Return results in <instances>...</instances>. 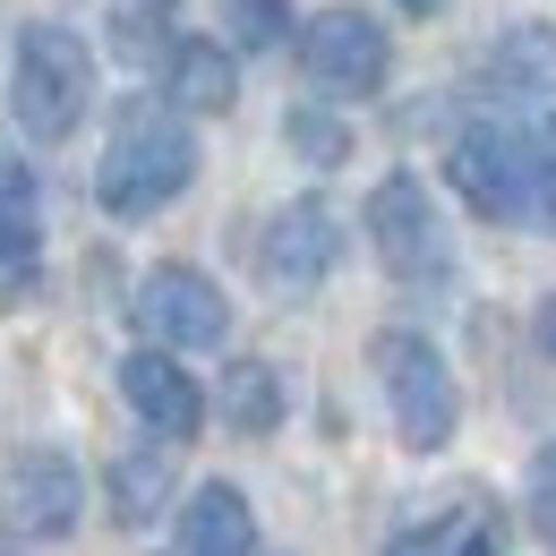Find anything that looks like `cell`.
<instances>
[{
    "label": "cell",
    "instance_id": "1",
    "mask_svg": "<svg viewBox=\"0 0 556 556\" xmlns=\"http://www.w3.org/2000/svg\"><path fill=\"white\" fill-rule=\"evenodd\" d=\"M198 180V138H189V121L172 112V103H121V121H112V146H103V163H94V198L103 214H121V223H146V214H163L180 189Z\"/></svg>",
    "mask_w": 556,
    "mask_h": 556
},
{
    "label": "cell",
    "instance_id": "2",
    "mask_svg": "<svg viewBox=\"0 0 556 556\" xmlns=\"http://www.w3.org/2000/svg\"><path fill=\"white\" fill-rule=\"evenodd\" d=\"M94 103V52L70 26H26L9 52V112L35 146H61Z\"/></svg>",
    "mask_w": 556,
    "mask_h": 556
},
{
    "label": "cell",
    "instance_id": "3",
    "mask_svg": "<svg viewBox=\"0 0 556 556\" xmlns=\"http://www.w3.org/2000/svg\"><path fill=\"white\" fill-rule=\"evenodd\" d=\"M445 180L488 223H556V189H548V172H540V154H531L522 129L471 121L463 138L445 146Z\"/></svg>",
    "mask_w": 556,
    "mask_h": 556
},
{
    "label": "cell",
    "instance_id": "4",
    "mask_svg": "<svg viewBox=\"0 0 556 556\" xmlns=\"http://www.w3.org/2000/svg\"><path fill=\"white\" fill-rule=\"evenodd\" d=\"M377 377H386V412H394V437L412 454H437L454 437V377H445V351L419 343V334H377Z\"/></svg>",
    "mask_w": 556,
    "mask_h": 556
},
{
    "label": "cell",
    "instance_id": "5",
    "mask_svg": "<svg viewBox=\"0 0 556 556\" xmlns=\"http://www.w3.org/2000/svg\"><path fill=\"white\" fill-rule=\"evenodd\" d=\"M368 240H377V266L403 275V282H437L454 266L445 223H437V198H428V180H412V172H386V180L368 189Z\"/></svg>",
    "mask_w": 556,
    "mask_h": 556
},
{
    "label": "cell",
    "instance_id": "6",
    "mask_svg": "<svg viewBox=\"0 0 556 556\" xmlns=\"http://www.w3.org/2000/svg\"><path fill=\"white\" fill-rule=\"evenodd\" d=\"M77 514H86V480H77L70 454L35 445L0 471V531L9 540H70Z\"/></svg>",
    "mask_w": 556,
    "mask_h": 556
},
{
    "label": "cell",
    "instance_id": "7",
    "mask_svg": "<svg viewBox=\"0 0 556 556\" xmlns=\"http://www.w3.org/2000/svg\"><path fill=\"white\" fill-rule=\"evenodd\" d=\"M138 326L154 351H214L223 326H231V300L198 266H154L138 282Z\"/></svg>",
    "mask_w": 556,
    "mask_h": 556
},
{
    "label": "cell",
    "instance_id": "8",
    "mask_svg": "<svg viewBox=\"0 0 556 556\" xmlns=\"http://www.w3.org/2000/svg\"><path fill=\"white\" fill-rule=\"evenodd\" d=\"M334 257H343V231H334V206H317V198H291V206L257 231V275H266V291H282V300H308L317 282L334 275Z\"/></svg>",
    "mask_w": 556,
    "mask_h": 556
},
{
    "label": "cell",
    "instance_id": "9",
    "mask_svg": "<svg viewBox=\"0 0 556 556\" xmlns=\"http://www.w3.org/2000/svg\"><path fill=\"white\" fill-rule=\"evenodd\" d=\"M386 26L377 17H359V9H317V17H300V70L317 77L326 94H377V77H386Z\"/></svg>",
    "mask_w": 556,
    "mask_h": 556
},
{
    "label": "cell",
    "instance_id": "10",
    "mask_svg": "<svg viewBox=\"0 0 556 556\" xmlns=\"http://www.w3.org/2000/svg\"><path fill=\"white\" fill-rule=\"evenodd\" d=\"M121 394H129V412L154 428V437H172V445H189L198 428H206V394H198V377L172 359V351H129L121 359Z\"/></svg>",
    "mask_w": 556,
    "mask_h": 556
},
{
    "label": "cell",
    "instance_id": "11",
    "mask_svg": "<svg viewBox=\"0 0 556 556\" xmlns=\"http://www.w3.org/2000/svg\"><path fill=\"white\" fill-rule=\"evenodd\" d=\"M257 548V514L231 480H206L180 505V556H249Z\"/></svg>",
    "mask_w": 556,
    "mask_h": 556
},
{
    "label": "cell",
    "instance_id": "12",
    "mask_svg": "<svg viewBox=\"0 0 556 556\" xmlns=\"http://www.w3.org/2000/svg\"><path fill=\"white\" fill-rule=\"evenodd\" d=\"M231 94H240V61L223 43L206 35L172 43V112H231Z\"/></svg>",
    "mask_w": 556,
    "mask_h": 556
},
{
    "label": "cell",
    "instance_id": "13",
    "mask_svg": "<svg viewBox=\"0 0 556 556\" xmlns=\"http://www.w3.org/2000/svg\"><path fill=\"white\" fill-rule=\"evenodd\" d=\"M223 419H231L240 437H275L282 428V377L266 359H231V368H223Z\"/></svg>",
    "mask_w": 556,
    "mask_h": 556
},
{
    "label": "cell",
    "instance_id": "14",
    "mask_svg": "<svg viewBox=\"0 0 556 556\" xmlns=\"http://www.w3.org/2000/svg\"><path fill=\"white\" fill-rule=\"evenodd\" d=\"M163 505H172V454H154V445L121 454V463H112V514H121L129 531H146Z\"/></svg>",
    "mask_w": 556,
    "mask_h": 556
},
{
    "label": "cell",
    "instance_id": "15",
    "mask_svg": "<svg viewBox=\"0 0 556 556\" xmlns=\"http://www.w3.org/2000/svg\"><path fill=\"white\" fill-rule=\"evenodd\" d=\"M282 138H291V154H308L317 172L351 163V129L334 121V112H308V103H291V112H282Z\"/></svg>",
    "mask_w": 556,
    "mask_h": 556
},
{
    "label": "cell",
    "instance_id": "16",
    "mask_svg": "<svg viewBox=\"0 0 556 556\" xmlns=\"http://www.w3.org/2000/svg\"><path fill=\"white\" fill-rule=\"evenodd\" d=\"M223 26H231L240 52H275L300 17H291V0H223Z\"/></svg>",
    "mask_w": 556,
    "mask_h": 556
},
{
    "label": "cell",
    "instance_id": "17",
    "mask_svg": "<svg viewBox=\"0 0 556 556\" xmlns=\"http://www.w3.org/2000/svg\"><path fill=\"white\" fill-rule=\"evenodd\" d=\"M488 522H428V531H403L386 556H471Z\"/></svg>",
    "mask_w": 556,
    "mask_h": 556
},
{
    "label": "cell",
    "instance_id": "18",
    "mask_svg": "<svg viewBox=\"0 0 556 556\" xmlns=\"http://www.w3.org/2000/svg\"><path fill=\"white\" fill-rule=\"evenodd\" d=\"M163 17H172V0H129V9H121V52H129V61H154V52H163Z\"/></svg>",
    "mask_w": 556,
    "mask_h": 556
},
{
    "label": "cell",
    "instance_id": "19",
    "mask_svg": "<svg viewBox=\"0 0 556 556\" xmlns=\"http://www.w3.org/2000/svg\"><path fill=\"white\" fill-rule=\"evenodd\" d=\"M17 223H35V172L0 146V231H17Z\"/></svg>",
    "mask_w": 556,
    "mask_h": 556
},
{
    "label": "cell",
    "instance_id": "20",
    "mask_svg": "<svg viewBox=\"0 0 556 556\" xmlns=\"http://www.w3.org/2000/svg\"><path fill=\"white\" fill-rule=\"evenodd\" d=\"M522 505H531V531H540V540H556V445H548V454H531Z\"/></svg>",
    "mask_w": 556,
    "mask_h": 556
},
{
    "label": "cell",
    "instance_id": "21",
    "mask_svg": "<svg viewBox=\"0 0 556 556\" xmlns=\"http://www.w3.org/2000/svg\"><path fill=\"white\" fill-rule=\"evenodd\" d=\"M522 138H531V154H540V172H548V189H556V112H540Z\"/></svg>",
    "mask_w": 556,
    "mask_h": 556
},
{
    "label": "cell",
    "instance_id": "22",
    "mask_svg": "<svg viewBox=\"0 0 556 556\" xmlns=\"http://www.w3.org/2000/svg\"><path fill=\"white\" fill-rule=\"evenodd\" d=\"M540 351H556V291L540 300Z\"/></svg>",
    "mask_w": 556,
    "mask_h": 556
},
{
    "label": "cell",
    "instance_id": "23",
    "mask_svg": "<svg viewBox=\"0 0 556 556\" xmlns=\"http://www.w3.org/2000/svg\"><path fill=\"white\" fill-rule=\"evenodd\" d=\"M403 9H412V17H428V9H445V0H403Z\"/></svg>",
    "mask_w": 556,
    "mask_h": 556
}]
</instances>
